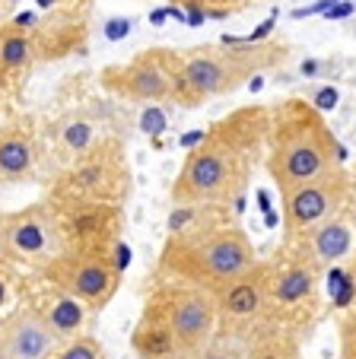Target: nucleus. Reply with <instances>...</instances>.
<instances>
[{
    "instance_id": "nucleus-1",
    "label": "nucleus",
    "mask_w": 356,
    "mask_h": 359,
    "mask_svg": "<svg viewBox=\"0 0 356 359\" xmlns=\"http://www.w3.org/2000/svg\"><path fill=\"white\" fill-rule=\"evenodd\" d=\"M270 105H239L210 128L185 153L169 197L172 203H223L235 213L245 207L255 169L268 156Z\"/></svg>"
},
{
    "instance_id": "nucleus-2",
    "label": "nucleus",
    "mask_w": 356,
    "mask_h": 359,
    "mask_svg": "<svg viewBox=\"0 0 356 359\" xmlns=\"http://www.w3.org/2000/svg\"><path fill=\"white\" fill-rule=\"evenodd\" d=\"M258 251L239 226L232 207L223 203H172L166 242L156 258V277L182 280L216 292L255 267Z\"/></svg>"
},
{
    "instance_id": "nucleus-3",
    "label": "nucleus",
    "mask_w": 356,
    "mask_h": 359,
    "mask_svg": "<svg viewBox=\"0 0 356 359\" xmlns=\"http://www.w3.org/2000/svg\"><path fill=\"white\" fill-rule=\"evenodd\" d=\"M220 327L213 292L182 280L156 277L131 331L137 359H191Z\"/></svg>"
},
{
    "instance_id": "nucleus-4",
    "label": "nucleus",
    "mask_w": 356,
    "mask_h": 359,
    "mask_svg": "<svg viewBox=\"0 0 356 359\" xmlns=\"http://www.w3.org/2000/svg\"><path fill=\"white\" fill-rule=\"evenodd\" d=\"M343 159H347L343 143L305 95H286L270 105L264 169L277 194H286L312 178H322L324 172L343 165Z\"/></svg>"
},
{
    "instance_id": "nucleus-5",
    "label": "nucleus",
    "mask_w": 356,
    "mask_h": 359,
    "mask_svg": "<svg viewBox=\"0 0 356 359\" xmlns=\"http://www.w3.org/2000/svg\"><path fill=\"white\" fill-rule=\"evenodd\" d=\"M293 45L286 39L242 41L239 35H223L216 45L182 48V70L175 83L172 105L178 109H201L210 99L232 95L249 86L264 70H277L289 61Z\"/></svg>"
},
{
    "instance_id": "nucleus-6",
    "label": "nucleus",
    "mask_w": 356,
    "mask_h": 359,
    "mask_svg": "<svg viewBox=\"0 0 356 359\" xmlns=\"http://www.w3.org/2000/svg\"><path fill=\"white\" fill-rule=\"evenodd\" d=\"M134 194V172L121 137H102L89 153L61 165L48 184L45 201L64 203H121Z\"/></svg>"
},
{
    "instance_id": "nucleus-7",
    "label": "nucleus",
    "mask_w": 356,
    "mask_h": 359,
    "mask_svg": "<svg viewBox=\"0 0 356 359\" xmlns=\"http://www.w3.org/2000/svg\"><path fill=\"white\" fill-rule=\"evenodd\" d=\"M268 325L309 337L312 325L322 312V267L312 264L296 245L280 242V248L268 258Z\"/></svg>"
},
{
    "instance_id": "nucleus-8",
    "label": "nucleus",
    "mask_w": 356,
    "mask_h": 359,
    "mask_svg": "<svg viewBox=\"0 0 356 359\" xmlns=\"http://www.w3.org/2000/svg\"><path fill=\"white\" fill-rule=\"evenodd\" d=\"M124 261H131V251L124 248V242L112 251L64 248L58 258L41 267L39 277L74 296L77 302H83L89 312H102L121 286Z\"/></svg>"
},
{
    "instance_id": "nucleus-9",
    "label": "nucleus",
    "mask_w": 356,
    "mask_h": 359,
    "mask_svg": "<svg viewBox=\"0 0 356 359\" xmlns=\"http://www.w3.org/2000/svg\"><path fill=\"white\" fill-rule=\"evenodd\" d=\"M182 70V51L166 45H153L137 51L121 64H108L99 74V86L108 95L137 105H162L172 102L175 83Z\"/></svg>"
},
{
    "instance_id": "nucleus-10",
    "label": "nucleus",
    "mask_w": 356,
    "mask_h": 359,
    "mask_svg": "<svg viewBox=\"0 0 356 359\" xmlns=\"http://www.w3.org/2000/svg\"><path fill=\"white\" fill-rule=\"evenodd\" d=\"M64 251L61 223H58V210L41 197V201L20 207V210L0 213V255L10 264H26L41 267L54 261Z\"/></svg>"
},
{
    "instance_id": "nucleus-11",
    "label": "nucleus",
    "mask_w": 356,
    "mask_h": 359,
    "mask_svg": "<svg viewBox=\"0 0 356 359\" xmlns=\"http://www.w3.org/2000/svg\"><path fill=\"white\" fill-rule=\"evenodd\" d=\"M353 194H356V178L343 165L280 194L283 242H293V238L305 236L309 229H315L318 223L331 219L334 213H341L343 207L353 203Z\"/></svg>"
},
{
    "instance_id": "nucleus-12",
    "label": "nucleus",
    "mask_w": 356,
    "mask_h": 359,
    "mask_svg": "<svg viewBox=\"0 0 356 359\" xmlns=\"http://www.w3.org/2000/svg\"><path fill=\"white\" fill-rule=\"evenodd\" d=\"M268 280L270 264L268 258H258L255 267L229 280L226 286L213 292L216 312H220V327L216 331L235 334V337H251L255 331L268 327Z\"/></svg>"
},
{
    "instance_id": "nucleus-13",
    "label": "nucleus",
    "mask_w": 356,
    "mask_h": 359,
    "mask_svg": "<svg viewBox=\"0 0 356 359\" xmlns=\"http://www.w3.org/2000/svg\"><path fill=\"white\" fill-rule=\"evenodd\" d=\"M54 210H58V223H61L64 248L112 251L121 245V232H124L121 203H64V207H54Z\"/></svg>"
},
{
    "instance_id": "nucleus-14",
    "label": "nucleus",
    "mask_w": 356,
    "mask_h": 359,
    "mask_svg": "<svg viewBox=\"0 0 356 359\" xmlns=\"http://www.w3.org/2000/svg\"><path fill=\"white\" fill-rule=\"evenodd\" d=\"M45 159V134L32 115L0 121V184H29Z\"/></svg>"
},
{
    "instance_id": "nucleus-15",
    "label": "nucleus",
    "mask_w": 356,
    "mask_h": 359,
    "mask_svg": "<svg viewBox=\"0 0 356 359\" xmlns=\"http://www.w3.org/2000/svg\"><path fill=\"white\" fill-rule=\"evenodd\" d=\"M58 346H61L58 334L48 327V321L35 312L29 299H22L13 312L0 318V350L10 359H51Z\"/></svg>"
},
{
    "instance_id": "nucleus-16",
    "label": "nucleus",
    "mask_w": 356,
    "mask_h": 359,
    "mask_svg": "<svg viewBox=\"0 0 356 359\" xmlns=\"http://www.w3.org/2000/svg\"><path fill=\"white\" fill-rule=\"evenodd\" d=\"M286 245H296V248L303 251L312 264L322 267V271L347 261L356 251V210H353V203L343 207L341 213H334L331 219L318 223L315 229H309L305 236L286 242Z\"/></svg>"
},
{
    "instance_id": "nucleus-17",
    "label": "nucleus",
    "mask_w": 356,
    "mask_h": 359,
    "mask_svg": "<svg viewBox=\"0 0 356 359\" xmlns=\"http://www.w3.org/2000/svg\"><path fill=\"white\" fill-rule=\"evenodd\" d=\"M22 299H29V302L35 305V312L48 321V327L58 334L61 344L70 337H77V334H83V327H86V318H89L86 305L77 302L74 296H67V292L58 290V286L45 283V280H41L39 290H32Z\"/></svg>"
},
{
    "instance_id": "nucleus-18",
    "label": "nucleus",
    "mask_w": 356,
    "mask_h": 359,
    "mask_svg": "<svg viewBox=\"0 0 356 359\" xmlns=\"http://www.w3.org/2000/svg\"><path fill=\"white\" fill-rule=\"evenodd\" d=\"M102 137H108L105 128H102L99 118L86 109L67 111V115H61L51 124V147H54V153L64 159V165L74 163L83 153H89Z\"/></svg>"
},
{
    "instance_id": "nucleus-19",
    "label": "nucleus",
    "mask_w": 356,
    "mask_h": 359,
    "mask_svg": "<svg viewBox=\"0 0 356 359\" xmlns=\"http://www.w3.org/2000/svg\"><path fill=\"white\" fill-rule=\"evenodd\" d=\"M39 64V48H35L32 35L13 20L0 26V80L4 86H16L22 83Z\"/></svg>"
},
{
    "instance_id": "nucleus-20",
    "label": "nucleus",
    "mask_w": 356,
    "mask_h": 359,
    "mask_svg": "<svg viewBox=\"0 0 356 359\" xmlns=\"http://www.w3.org/2000/svg\"><path fill=\"white\" fill-rule=\"evenodd\" d=\"M245 346H249V359H299L303 340L289 331L268 325L251 337H245Z\"/></svg>"
},
{
    "instance_id": "nucleus-21",
    "label": "nucleus",
    "mask_w": 356,
    "mask_h": 359,
    "mask_svg": "<svg viewBox=\"0 0 356 359\" xmlns=\"http://www.w3.org/2000/svg\"><path fill=\"white\" fill-rule=\"evenodd\" d=\"M255 0H172V7L185 10V22L191 26H201L207 20H226L232 13H242Z\"/></svg>"
},
{
    "instance_id": "nucleus-22",
    "label": "nucleus",
    "mask_w": 356,
    "mask_h": 359,
    "mask_svg": "<svg viewBox=\"0 0 356 359\" xmlns=\"http://www.w3.org/2000/svg\"><path fill=\"white\" fill-rule=\"evenodd\" d=\"M191 359H249V346H245L242 337H235V334L216 331Z\"/></svg>"
},
{
    "instance_id": "nucleus-23",
    "label": "nucleus",
    "mask_w": 356,
    "mask_h": 359,
    "mask_svg": "<svg viewBox=\"0 0 356 359\" xmlns=\"http://www.w3.org/2000/svg\"><path fill=\"white\" fill-rule=\"evenodd\" d=\"M51 359H108V356H105V346H102L99 337H93V334H77V337L64 340V344L51 353Z\"/></svg>"
},
{
    "instance_id": "nucleus-24",
    "label": "nucleus",
    "mask_w": 356,
    "mask_h": 359,
    "mask_svg": "<svg viewBox=\"0 0 356 359\" xmlns=\"http://www.w3.org/2000/svg\"><path fill=\"white\" fill-rule=\"evenodd\" d=\"M337 340H341V359H356V305L337 318Z\"/></svg>"
},
{
    "instance_id": "nucleus-25",
    "label": "nucleus",
    "mask_w": 356,
    "mask_h": 359,
    "mask_svg": "<svg viewBox=\"0 0 356 359\" xmlns=\"http://www.w3.org/2000/svg\"><path fill=\"white\" fill-rule=\"evenodd\" d=\"M305 99L312 102V105H315L318 111H331V109H337V102H341V93H337L334 86H322V89H312L309 95H305Z\"/></svg>"
},
{
    "instance_id": "nucleus-26",
    "label": "nucleus",
    "mask_w": 356,
    "mask_h": 359,
    "mask_svg": "<svg viewBox=\"0 0 356 359\" xmlns=\"http://www.w3.org/2000/svg\"><path fill=\"white\" fill-rule=\"evenodd\" d=\"M274 26H277V13H270L268 20L261 22V26L255 29V32H249V35H239L242 41H249V45H255V41H268V39H274Z\"/></svg>"
},
{
    "instance_id": "nucleus-27",
    "label": "nucleus",
    "mask_w": 356,
    "mask_h": 359,
    "mask_svg": "<svg viewBox=\"0 0 356 359\" xmlns=\"http://www.w3.org/2000/svg\"><path fill=\"white\" fill-rule=\"evenodd\" d=\"M143 130L147 134H159V130H166V115H162L159 109H147V115H143Z\"/></svg>"
},
{
    "instance_id": "nucleus-28",
    "label": "nucleus",
    "mask_w": 356,
    "mask_h": 359,
    "mask_svg": "<svg viewBox=\"0 0 356 359\" xmlns=\"http://www.w3.org/2000/svg\"><path fill=\"white\" fill-rule=\"evenodd\" d=\"M356 13V4H350V0H337L334 7H328V13H324V20H347V16Z\"/></svg>"
},
{
    "instance_id": "nucleus-29",
    "label": "nucleus",
    "mask_w": 356,
    "mask_h": 359,
    "mask_svg": "<svg viewBox=\"0 0 356 359\" xmlns=\"http://www.w3.org/2000/svg\"><path fill=\"white\" fill-rule=\"evenodd\" d=\"M347 286H350V305H356V251L350 255V267H347Z\"/></svg>"
},
{
    "instance_id": "nucleus-30",
    "label": "nucleus",
    "mask_w": 356,
    "mask_h": 359,
    "mask_svg": "<svg viewBox=\"0 0 356 359\" xmlns=\"http://www.w3.org/2000/svg\"><path fill=\"white\" fill-rule=\"evenodd\" d=\"M258 207H261L264 213L270 210V194H268V191H258Z\"/></svg>"
},
{
    "instance_id": "nucleus-31",
    "label": "nucleus",
    "mask_w": 356,
    "mask_h": 359,
    "mask_svg": "<svg viewBox=\"0 0 356 359\" xmlns=\"http://www.w3.org/2000/svg\"><path fill=\"white\" fill-rule=\"evenodd\" d=\"M249 86H251V93H255V89H261V86H264V76H255V80H251Z\"/></svg>"
},
{
    "instance_id": "nucleus-32",
    "label": "nucleus",
    "mask_w": 356,
    "mask_h": 359,
    "mask_svg": "<svg viewBox=\"0 0 356 359\" xmlns=\"http://www.w3.org/2000/svg\"><path fill=\"white\" fill-rule=\"evenodd\" d=\"M0 359H10V356H7V353H4V350H0Z\"/></svg>"
},
{
    "instance_id": "nucleus-33",
    "label": "nucleus",
    "mask_w": 356,
    "mask_h": 359,
    "mask_svg": "<svg viewBox=\"0 0 356 359\" xmlns=\"http://www.w3.org/2000/svg\"><path fill=\"white\" fill-rule=\"evenodd\" d=\"M4 89H7V86H4V80H0V93H4Z\"/></svg>"
},
{
    "instance_id": "nucleus-34",
    "label": "nucleus",
    "mask_w": 356,
    "mask_h": 359,
    "mask_svg": "<svg viewBox=\"0 0 356 359\" xmlns=\"http://www.w3.org/2000/svg\"><path fill=\"white\" fill-rule=\"evenodd\" d=\"M4 4H7V0H0V7H4Z\"/></svg>"
}]
</instances>
